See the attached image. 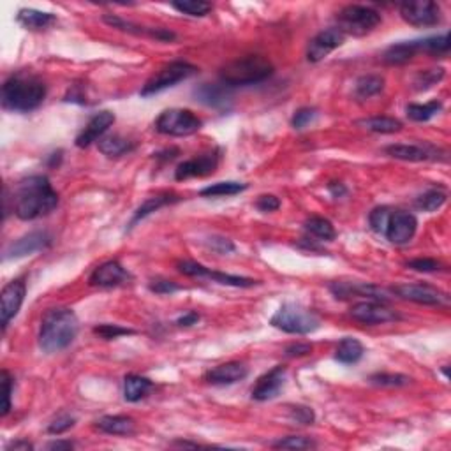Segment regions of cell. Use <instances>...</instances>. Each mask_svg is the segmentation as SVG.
Masks as SVG:
<instances>
[{
	"instance_id": "obj_12",
	"label": "cell",
	"mask_w": 451,
	"mask_h": 451,
	"mask_svg": "<svg viewBox=\"0 0 451 451\" xmlns=\"http://www.w3.org/2000/svg\"><path fill=\"white\" fill-rule=\"evenodd\" d=\"M397 296L409 302L420 303V305H444L448 303L446 293L439 291L437 287L427 286V284H400L393 287Z\"/></svg>"
},
{
	"instance_id": "obj_25",
	"label": "cell",
	"mask_w": 451,
	"mask_h": 451,
	"mask_svg": "<svg viewBox=\"0 0 451 451\" xmlns=\"http://www.w3.org/2000/svg\"><path fill=\"white\" fill-rule=\"evenodd\" d=\"M95 429L109 436H132L136 425L135 420L129 416H102L95 422Z\"/></svg>"
},
{
	"instance_id": "obj_14",
	"label": "cell",
	"mask_w": 451,
	"mask_h": 451,
	"mask_svg": "<svg viewBox=\"0 0 451 451\" xmlns=\"http://www.w3.org/2000/svg\"><path fill=\"white\" fill-rule=\"evenodd\" d=\"M25 282L22 279L11 280L8 286L2 289L0 295V316H2V330L8 328L9 321L16 317V314L22 309V303L25 300Z\"/></svg>"
},
{
	"instance_id": "obj_6",
	"label": "cell",
	"mask_w": 451,
	"mask_h": 451,
	"mask_svg": "<svg viewBox=\"0 0 451 451\" xmlns=\"http://www.w3.org/2000/svg\"><path fill=\"white\" fill-rule=\"evenodd\" d=\"M339 26L337 29L344 36H354V38H363L370 34L374 29L381 23L379 11H376L370 6H346L337 16Z\"/></svg>"
},
{
	"instance_id": "obj_22",
	"label": "cell",
	"mask_w": 451,
	"mask_h": 451,
	"mask_svg": "<svg viewBox=\"0 0 451 451\" xmlns=\"http://www.w3.org/2000/svg\"><path fill=\"white\" fill-rule=\"evenodd\" d=\"M105 23L112 25L113 29H120L123 32H129V34H136V36H150L152 39H157V41H173L176 38L173 32L166 29H146V26H139L135 25L131 22H125V20L119 18V16L113 15H105Z\"/></svg>"
},
{
	"instance_id": "obj_24",
	"label": "cell",
	"mask_w": 451,
	"mask_h": 451,
	"mask_svg": "<svg viewBox=\"0 0 451 451\" xmlns=\"http://www.w3.org/2000/svg\"><path fill=\"white\" fill-rule=\"evenodd\" d=\"M194 95L199 102L212 108H224L229 102V90L224 85H213V83H203L194 90Z\"/></svg>"
},
{
	"instance_id": "obj_47",
	"label": "cell",
	"mask_w": 451,
	"mask_h": 451,
	"mask_svg": "<svg viewBox=\"0 0 451 451\" xmlns=\"http://www.w3.org/2000/svg\"><path fill=\"white\" fill-rule=\"evenodd\" d=\"M407 268L414 270V272L430 273L441 270V263L432 259V257H418V259H413V261L407 263Z\"/></svg>"
},
{
	"instance_id": "obj_21",
	"label": "cell",
	"mask_w": 451,
	"mask_h": 451,
	"mask_svg": "<svg viewBox=\"0 0 451 451\" xmlns=\"http://www.w3.org/2000/svg\"><path fill=\"white\" fill-rule=\"evenodd\" d=\"M386 153L393 159L409 160V162H422V160H436L439 150L432 145H390Z\"/></svg>"
},
{
	"instance_id": "obj_36",
	"label": "cell",
	"mask_w": 451,
	"mask_h": 451,
	"mask_svg": "<svg viewBox=\"0 0 451 451\" xmlns=\"http://www.w3.org/2000/svg\"><path fill=\"white\" fill-rule=\"evenodd\" d=\"M247 189V183L240 182H217L213 185L205 187V189L199 192L205 198H217V196H235L243 192Z\"/></svg>"
},
{
	"instance_id": "obj_8",
	"label": "cell",
	"mask_w": 451,
	"mask_h": 451,
	"mask_svg": "<svg viewBox=\"0 0 451 451\" xmlns=\"http://www.w3.org/2000/svg\"><path fill=\"white\" fill-rule=\"evenodd\" d=\"M203 122L189 109H166L155 120V129L166 136H190L201 129Z\"/></svg>"
},
{
	"instance_id": "obj_40",
	"label": "cell",
	"mask_w": 451,
	"mask_h": 451,
	"mask_svg": "<svg viewBox=\"0 0 451 451\" xmlns=\"http://www.w3.org/2000/svg\"><path fill=\"white\" fill-rule=\"evenodd\" d=\"M171 6L176 11L189 16H206L212 11V4L203 0H182V2H173Z\"/></svg>"
},
{
	"instance_id": "obj_55",
	"label": "cell",
	"mask_w": 451,
	"mask_h": 451,
	"mask_svg": "<svg viewBox=\"0 0 451 451\" xmlns=\"http://www.w3.org/2000/svg\"><path fill=\"white\" fill-rule=\"evenodd\" d=\"M199 321V314H196V312H187V314H183L182 317H178V319H176V325L178 326H192V325H196V323H198Z\"/></svg>"
},
{
	"instance_id": "obj_34",
	"label": "cell",
	"mask_w": 451,
	"mask_h": 451,
	"mask_svg": "<svg viewBox=\"0 0 451 451\" xmlns=\"http://www.w3.org/2000/svg\"><path fill=\"white\" fill-rule=\"evenodd\" d=\"M305 229L310 235H314L319 240H325V242H332L337 236L333 224L328 219H325V217H310L305 222Z\"/></svg>"
},
{
	"instance_id": "obj_53",
	"label": "cell",
	"mask_w": 451,
	"mask_h": 451,
	"mask_svg": "<svg viewBox=\"0 0 451 451\" xmlns=\"http://www.w3.org/2000/svg\"><path fill=\"white\" fill-rule=\"evenodd\" d=\"M257 210H261V212L268 213V212H275V210L280 208V199L277 196L272 194H265L259 196V199L256 201Z\"/></svg>"
},
{
	"instance_id": "obj_45",
	"label": "cell",
	"mask_w": 451,
	"mask_h": 451,
	"mask_svg": "<svg viewBox=\"0 0 451 451\" xmlns=\"http://www.w3.org/2000/svg\"><path fill=\"white\" fill-rule=\"evenodd\" d=\"M93 333L105 340H113V339H119V337L122 335H132L135 332L129 328H122V326L119 325H108V323H105V325L95 326V328H93Z\"/></svg>"
},
{
	"instance_id": "obj_33",
	"label": "cell",
	"mask_w": 451,
	"mask_h": 451,
	"mask_svg": "<svg viewBox=\"0 0 451 451\" xmlns=\"http://www.w3.org/2000/svg\"><path fill=\"white\" fill-rule=\"evenodd\" d=\"M384 89V78L379 75H367L362 76V78L356 82V89H354V93L358 99H370L374 95L381 92Z\"/></svg>"
},
{
	"instance_id": "obj_32",
	"label": "cell",
	"mask_w": 451,
	"mask_h": 451,
	"mask_svg": "<svg viewBox=\"0 0 451 451\" xmlns=\"http://www.w3.org/2000/svg\"><path fill=\"white\" fill-rule=\"evenodd\" d=\"M175 201H178V198H176V196H173V194L152 196V198L146 199L145 203H142V206H139V208L136 210L135 217H132V220H131V224H129V226L132 228V226H135V224L138 222V220L145 219V217L150 215V213L157 212V210L162 208V206L169 205V203H175Z\"/></svg>"
},
{
	"instance_id": "obj_19",
	"label": "cell",
	"mask_w": 451,
	"mask_h": 451,
	"mask_svg": "<svg viewBox=\"0 0 451 451\" xmlns=\"http://www.w3.org/2000/svg\"><path fill=\"white\" fill-rule=\"evenodd\" d=\"M113 123H115V115L112 112H101L98 115H93L90 119V122L85 125V129L76 138V146H79V148L90 146L92 143L101 139V136L108 131Z\"/></svg>"
},
{
	"instance_id": "obj_26",
	"label": "cell",
	"mask_w": 451,
	"mask_h": 451,
	"mask_svg": "<svg viewBox=\"0 0 451 451\" xmlns=\"http://www.w3.org/2000/svg\"><path fill=\"white\" fill-rule=\"evenodd\" d=\"M418 52H420V41L397 43L383 53V62L388 66H404L413 60Z\"/></svg>"
},
{
	"instance_id": "obj_41",
	"label": "cell",
	"mask_w": 451,
	"mask_h": 451,
	"mask_svg": "<svg viewBox=\"0 0 451 451\" xmlns=\"http://www.w3.org/2000/svg\"><path fill=\"white\" fill-rule=\"evenodd\" d=\"M370 383L376 386H383V388H400V386H407L411 383V377L402 376V374H374L370 376Z\"/></svg>"
},
{
	"instance_id": "obj_50",
	"label": "cell",
	"mask_w": 451,
	"mask_h": 451,
	"mask_svg": "<svg viewBox=\"0 0 451 451\" xmlns=\"http://www.w3.org/2000/svg\"><path fill=\"white\" fill-rule=\"evenodd\" d=\"M291 418L295 422L302 423V425H312L316 416H314V411L307 406H295L291 409Z\"/></svg>"
},
{
	"instance_id": "obj_16",
	"label": "cell",
	"mask_w": 451,
	"mask_h": 451,
	"mask_svg": "<svg viewBox=\"0 0 451 451\" xmlns=\"http://www.w3.org/2000/svg\"><path fill=\"white\" fill-rule=\"evenodd\" d=\"M284 381H286V367L277 365L272 370L261 376L257 379V383L254 384L250 397L257 402H266V400L275 399L280 393V390L284 388Z\"/></svg>"
},
{
	"instance_id": "obj_4",
	"label": "cell",
	"mask_w": 451,
	"mask_h": 451,
	"mask_svg": "<svg viewBox=\"0 0 451 451\" xmlns=\"http://www.w3.org/2000/svg\"><path fill=\"white\" fill-rule=\"evenodd\" d=\"M273 75V66L259 55L233 60L220 69V79L226 86L256 85Z\"/></svg>"
},
{
	"instance_id": "obj_57",
	"label": "cell",
	"mask_w": 451,
	"mask_h": 451,
	"mask_svg": "<svg viewBox=\"0 0 451 451\" xmlns=\"http://www.w3.org/2000/svg\"><path fill=\"white\" fill-rule=\"evenodd\" d=\"M48 450H56V451H60V450H72V448H75V444L71 443V441H53V443H49L48 446Z\"/></svg>"
},
{
	"instance_id": "obj_43",
	"label": "cell",
	"mask_w": 451,
	"mask_h": 451,
	"mask_svg": "<svg viewBox=\"0 0 451 451\" xmlns=\"http://www.w3.org/2000/svg\"><path fill=\"white\" fill-rule=\"evenodd\" d=\"M444 78V69L437 68V69H427V71L418 72V76L414 78V89L416 90H427L430 86L437 85L441 79Z\"/></svg>"
},
{
	"instance_id": "obj_17",
	"label": "cell",
	"mask_w": 451,
	"mask_h": 451,
	"mask_svg": "<svg viewBox=\"0 0 451 451\" xmlns=\"http://www.w3.org/2000/svg\"><path fill=\"white\" fill-rule=\"evenodd\" d=\"M219 166V152H210L203 153V155L189 159L182 165H178V168L175 169V178L176 180H187L194 178V176H206L212 175Z\"/></svg>"
},
{
	"instance_id": "obj_28",
	"label": "cell",
	"mask_w": 451,
	"mask_h": 451,
	"mask_svg": "<svg viewBox=\"0 0 451 451\" xmlns=\"http://www.w3.org/2000/svg\"><path fill=\"white\" fill-rule=\"evenodd\" d=\"M16 20L26 30H45L56 22L52 13H43L38 9H20Z\"/></svg>"
},
{
	"instance_id": "obj_58",
	"label": "cell",
	"mask_w": 451,
	"mask_h": 451,
	"mask_svg": "<svg viewBox=\"0 0 451 451\" xmlns=\"http://www.w3.org/2000/svg\"><path fill=\"white\" fill-rule=\"evenodd\" d=\"M8 450H23V451H29V450H34V446L29 443V441H16V443H13L11 446L8 448Z\"/></svg>"
},
{
	"instance_id": "obj_1",
	"label": "cell",
	"mask_w": 451,
	"mask_h": 451,
	"mask_svg": "<svg viewBox=\"0 0 451 451\" xmlns=\"http://www.w3.org/2000/svg\"><path fill=\"white\" fill-rule=\"evenodd\" d=\"M59 205V194L46 176L36 175L22 180L16 190L15 212L18 219L34 220L46 215Z\"/></svg>"
},
{
	"instance_id": "obj_3",
	"label": "cell",
	"mask_w": 451,
	"mask_h": 451,
	"mask_svg": "<svg viewBox=\"0 0 451 451\" xmlns=\"http://www.w3.org/2000/svg\"><path fill=\"white\" fill-rule=\"evenodd\" d=\"M46 98V85L38 76L18 75L6 79L2 85V106L9 112L29 113L38 109Z\"/></svg>"
},
{
	"instance_id": "obj_39",
	"label": "cell",
	"mask_w": 451,
	"mask_h": 451,
	"mask_svg": "<svg viewBox=\"0 0 451 451\" xmlns=\"http://www.w3.org/2000/svg\"><path fill=\"white\" fill-rule=\"evenodd\" d=\"M420 52H425L434 56H444L450 52V34L434 36L420 41Z\"/></svg>"
},
{
	"instance_id": "obj_37",
	"label": "cell",
	"mask_w": 451,
	"mask_h": 451,
	"mask_svg": "<svg viewBox=\"0 0 451 451\" xmlns=\"http://www.w3.org/2000/svg\"><path fill=\"white\" fill-rule=\"evenodd\" d=\"M441 109H443V105L439 101H430L427 105H409L406 108V113L414 122H427L434 119Z\"/></svg>"
},
{
	"instance_id": "obj_20",
	"label": "cell",
	"mask_w": 451,
	"mask_h": 451,
	"mask_svg": "<svg viewBox=\"0 0 451 451\" xmlns=\"http://www.w3.org/2000/svg\"><path fill=\"white\" fill-rule=\"evenodd\" d=\"M127 280H129V273L119 261H106L93 270V273L90 275V286L116 287Z\"/></svg>"
},
{
	"instance_id": "obj_51",
	"label": "cell",
	"mask_w": 451,
	"mask_h": 451,
	"mask_svg": "<svg viewBox=\"0 0 451 451\" xmlns=\"http://www.w3.org/2000/svg\"><path fill=\"white\" fill-rule=\"evenodd\" d=\"M150 291L157 293V295H171L180 289L178 284L171 282V280H152L150 282Z\"/></svg>"
},
{
	"instance_id": "obj_11",
	"label": "cell",
	"mask_w": 451,
	"mask_h": 451,
	"mask_svg": "<svg viewBox=\"0 0 451 451\" xmlns=\"http://www.w3.org/2000/svg\"><path fill=\"white\" fill-rule=\"evenodd\" d=\"M351 317L354 321H358L362 325H384V323H392V321H399L400 316L395 310L388 309L381 302H374V300H367V302H360L353 305L349 310Z\"/></svg>"
},
{
	"instance_id": "obj_44",
	"label": "cell",
	"mask_w": 451,
	"mask_h": 451,
	"mask_svg": "<svg viewBox=\"0 0 451 451\" xmlns=\"http://www.w3.org/2000/svg\"><path fill=\"white\" fill-rule=\"evenodd\" d=\"M390 213H392V208H388V206H377V208H374L372 212H370V228L374 229V233L384 235Z\"/></svg>"
},
{
	"instance_id": "obj_9",
	"label": "cell",
	"mask_w": 451,
	"mask_h": 451,
	"mask_svg": "<svg viewBox=\"0 0 451 451\" xmlns=\"http://www.w3.org/2000/svg\"><path fill=\"white\" fill-rule=\"evenodd\" d=\"M416 228L418 220L413 213L406 212V210H392L383 236H386V240L395 243V245H404V243L411 242V238L416 233Z\"/></svg>"
},
{
	"instance_id": "obj_48",
	"label": "cell",
	"mask_w": 451,
	"mask_h": 451,
	"mask_svg": "<svg viewBox=\"0 0 451 451\" xmlns=\"http://www.w3.org/2000/svg\"><path fill=\"white\" fill-rule=\"evenodd\" d=\"M316 116L317 112L314 108H300L298 112L293 115L291 125L295 127V129H298V131H302V129H305L309 123H312L314 120H316Z\"/></svg>"
},
{
	"instance_id": "obj_18",
	"label": "cell",
	"mask_w": 451,
	"mask_h": 451,
	"mask_svg": "<svg viewBox=\"0 0 451 451\" xmlns=\"http://www.w3.org/2000/svg\"><path fill=\"white\" fill-rule=\"evenodd\" d=\"M52 243V236L46 231H34L29 235L22 236L16 242H13L11 245L6 249L4 259H16V257H25L30 254L38 252V250L46 249Z\"/></svg>"
},
{
	"instance_id": "obj_15",
	"label": "cell",
	"mask_w": 451,
	"mask_h": 451,
	"mask_svg": "<svg viewBox=\"0 0 451 451\" xmlns=\"http://www.w3.org/2000/svg\"><path fill=\"white\" fill-rule=\"evenodd\" d=\"M346 41V36L340 32L337 26H332V29H326L323 32L316 36V38L310 41L309 49H307V59L309 62H321L323 59L330 55L333 49L340 48Z\"/></svg>"
},
{
	"instance_id": "obj_38",
	"label": "cell",
	"mask_w": 451,
	"mask_h": 451,
	"mask_svg": "<svg viewBox=\"0 0 451 451\" xmlns=\"http://www.w3.org/2000/svg\"><path fill=\"white\" fill-rule=\"evenodd\" d=\"M205 279H212L213 282L224 284V286H233V287H254L259 284V280L249 279V277H238V275H229V273L222 272H213V270H206Z\"/></svg>"
},
{
	"instance_id": "obj_56",
	"label": "cell",
	"mask_w": 451,
	"mask_h": 451,
	"mask_svg": "<svg viewBox=\"0 0 451 451\" xmlns=\"http://www.w3.org/2000/svg\"><path fill=\"white\" fill-rule=\"evenodd\" d=\"M328 190L332 192L333 198H342L344 194H347L346 185H344V183H340V182H332V183H330Z\"/></svg>"
},
{
	"instance_id": "obj_27",
	"label": "cell",
	"mask_w": 451,
	"mask_h": 451,
	"mask_svg": "<svg viewBox=\"0 0 451 451\" xmlns=\"http://www.w3.org/2000/svg\"><path fill=\"white\" fill-rule=\"evenodd\" d=\"M150 390H152V381L146 379V377L129 374L123 379V399L127 402H139L148 395Z\"/></svg>"
},
{
	"instance_id": "obj_30",
	"label": "cell",
	"mask_w": 451,
	"mask_h": 451,
	"mask_svg": "<svg viewBox=\"0 0 451 451\" xmlns=\"http://www.w3.org/2000/svg\"><path fill=\"white\" fill-rule=\"evenodd\" d=\"M358 125L370 132H379V135H392V132H399L402 129V122L392 116H372V119L358 120Z\"/></svg>"
},
{
	"instance_id": "obj_35",
	"label": "cell",
	"mask_w": 451,
	"mask_h": 451,
	"mask_svg": "<svg viewBox=\"0 0 451 451\" xmlns=\"http://www.w3.org/2000/svg\"><path fill=\"white\" fill-rule=\"evenodd\" d=\"M444 203H446V192L441 189H432L427 190L425 194L418 196L414 206L418 210H422V212H436Z\"/></svg>"
},
{
	"instance_id": "obj_2",
	"label": "cell",
	"mask_w": 451,
	"mask_h": 451,
	"mask_svg": "<svg viewBox=\"0 0 451 451\" xmlns=\"http://www.w3.org/2000/svg\"><path fill=\"white\" fill-rule=\"evenodd\" d=\"M79 323L72 309L55 307L48 309L43 316L39 328V346L45 353H60L75 342Z\"/></svg>"
},
{
	"instance_id": "obj_29",
	"label": "cell",
	"mask_w": 451,
	"mask_h": 451,
	"mask_svg": "<svg viewBox=\"0 0 451 451\" xmlns=\"http://www.w3.org/2000/svg\"><path fill=\"white\" fill-rule=\"evenodd\" d=\"M363 353H365V347L360 340L346 337L339 342V347L335 351V360L340 363H346V365H353V363H358L362 360Z\"/></svg>"
},
{
	"instance_id": "obj_23",
	"label": "cell",
	"mask_w": 451,
	"mask_h": 451,
	"mask_svg": "<svg viewBox=\"0 0 451 451\" xmlns=\"http://www.w3.org/2000/svg\"><path fill=\"white\" fill-rule=\"evenodd\" d=\"M249 370L240 362H228L222 365H217L215 369L208 370L205 374V381L212 384H235L238 381L245 379Z\"/></svg>"
},
{
	"instance_id": "obj_7",
	"label": "cell",
	"mask_w": 451,
	"mask_h": 451,
	"mask_svg": "<svg viewBox=\"0 0 451 451\" xmlns=\"http://www.w3.org/2000/svg\"><path fill=\"white\" fill-rule=\"evenodd\" d=\"M198 69L189 62H182V60H176V62L166 63L165 68H160L148 82L143 85L142 95L143 98H148V95H153V93H159L162 90L169 89V86H175L176 83L183 82V79L190 78L192 75H196Z\"/></svg>"
},
{
	"instance_id": "obj_49",
	"label": "cell",
	"mask_w": 451,
	"mask_h": 451,
	"mask_svg": "<svg viewBox=\"0 0 451 451\" xmlns=\"http://www.w3.org/2000/svg\"><path fill=\"white\" fill-rule=\"evenodd\" d=\"M206 247L217 254H229L235 250L231 240L224 238V236H210V238H206Z\"/></svg>"
},
{
	"instance_id": "obj_46",
	"label": "cell",
	"mask_w": 451,
	"mask_h": 451,
	"mask_svg": "<svg viewBox=\"0 0 451 451\" xmlns=\"http://www.w3.org/2000/svg\"><path fill=\"white\" fill-rule=\"evenodd\" d=\"M75 423H76L75 416H71V414H60V416H56L55 420L49 423L48 432L53 434V436H60V434L68 432L69 429H72Z\"/></svg>"
},
{
	"instance_id": "obj_13",
	"label": "cell",
	"mask_w": 451,
	"mask_h": 451,
	"mask_svg": "<svg viewBox=\"0 0 451 451\" xmlns=\"http://www.w3.org/2000/svg\"><path fill=\"white\" fill-rule=\"evenodd\" d=\"M330 291L333 296L339 300H347L351 296H365L367 300H374V302L386 303L390 300V295L379 286H374L369 282H344V280H337L330 286Z\"/></svg>"
},
{
	"instance_id": "obj_42",
	"label": "cell",
	"mask_w": 451,
	"mask_h": 451,
	"mask_svg": "<svg viewBox=\"0 0 451 451\" xmlns=\"http://www.w3.org/2000/svg\"><path fill=\"white\" fill-rule=\"evenodd\" d=\"M272 446L277 450H310V448H316V443L305 436H289L275 441Z\"/></svg>"
},
{
	"instance_id": "obj_52",
	"label": "cell",
	"mask_w": 451,
	"mask_h": 451,
	"mask_svg": "<svg viewBox=\"0 0 451 451\" xmlns=\"http://www.w3.org/2000/svg\"><path fill=\"white\" fill-rule=\"evenodd\" d=\"M2 388H4V406H2V416H8L11 411V393H13V379L6 370H2Z\"/></svg>"
},
{
	"instance_id": "obj_10",
	"label": "cell",
	"mask_w": 451,
	"mask_h": 451,
	"mask_svg": "<svg viewBox=\"0 0 451 451\" xmlns=\"http://www.w3.org/2000/svg\"><path fill=\"white\" fill-rule=\"evenodd\" d=\"M400 16L413 26H434L441 22V8L430 0L404 2Z\"/></svg>"
},
{
	"instance_id": "obj_31",
	"label": "cell",
	"mask_w": 451,
	"mask_h": 451,
	"mask_svg": "<svg viewBox=\"0 0 451 451\" xmlns=\"http://www.w3.org/2000/svg\"><path fill=\"white\" fill-rule=\"evenodd\" d=\"M99 150L106 157H120L135 150V143L129 142L122 136H108V138L99 139Z\"/></svg>"
},
{
	"instance_id": "obj_54",
	"label": "cell",
	"mask_w": 451,
	"mask_h": 451,
	"mask_svg": "<svg viewBox=\"0 0 451 451\" xmlns=\"http://www.w3.org/2000/svg\"><path fill=\"white\" fill-rule=\"evenodd\" d=\"M312 353V346L310 344H291V346H287L284 354H286L287 358H298V356H307V354Z\"/></svg>"
},
{
	"instance_id": "obj_5",
	"label": "cell",
	"mask_w": 451,
	"mask_h": 451,
	"mask_svg": "<svg viewBox=\"0 0 451 451\" xmlns=\"http://www.w3.org/2000/svg\"><path fill=\"white\" fill-rule=\"evenodd\" d=\"M270 325L291 335H309L319 328L321 319L316 312L298 303H286L273 314Z\"/></svg>"
}]
</instances>
